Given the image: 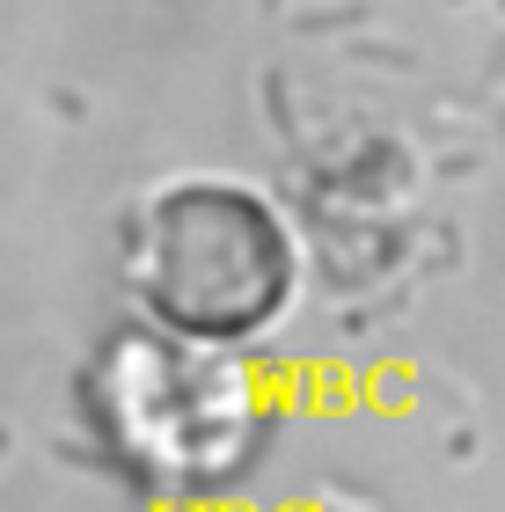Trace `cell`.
I'll return each instance as SVG.
<instances>
[{"label": "cell", "mask_w": 505, "mask_h": 512, "mask_svg": "<svg viewBox=\"0 0 505 512\" xmlns=\"http://www.w3.org/2000/svg\"><path fill=\"white\" fill-rule=\"evenodd\" d=\"M147 308L183 344H235L286 308L293 249L279 220L242 191H176L140 256Z\"/></svg>", "instance_id": "6da1fadb"}]
</instances>
